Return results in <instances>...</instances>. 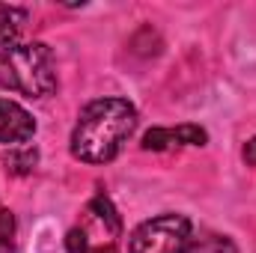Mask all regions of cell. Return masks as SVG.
<instances>
[{
	"mask_svg": "<svg viewBox=\"0 0 256 253\" xmlns=\"http://www.w3.org/2000/svg\"><path fill=\"white\" fill-rule=\"evenodd\" d=\"M137 128V108L126 98L90 102L72 131V155L84 164H108L131 140Z\"/></svg>",
	"mask_w": 256,
	"mask_h": 253,
	"instance_id": "cell-1",
	"label": "cell"
},
{
	"mask_svg": "<svg viewBox=\"0 0 256 253\" xmlns=\"http://www.w3.org/2000/svg\"><path fill=\"white\" fill-rule=\"evenodd\" d=\"M0 90L27 98H48L57 90V63L48 45H12L0 51Z\"/></svg>",
	"mask_w": 256,
	"mask_h": 253,
	"instance_id": "cell-2",
	"label": "cell"
},
{
	"mask_svg": "<svg viewBox=\"0 0 256 253\" xmlns=\"http://www.w3.org/2000/svg\"><path fill=\"white\" fill-rule=\"evenodd\" d=\"M122 236V218L108 194H96L84 212V220L68 230L66 248L68 253H116Z\"/></svg>",
	"mask_w": 256,
	"mask_h": 253,
	"instance_id": "cell-3",
	"label": "cell"
},
{
	"mask_svg": "<svg viewBox=\"0 0 256 253\" xmlns=\"http://www.w3.org/2000/svg\"><path fill=\"white\" fill-rule=\"evenodd\" d=\"M194 238V224L185 214H158L146 224H140L131 238L128 253H188Z\"/></svg>",
	"mask_w": 256,
	"mask_h": 253,
	"instance_id": "cell-4",
	"label": "cell"
},
{
	"mask_svg": "<svg viewBox=\"0 0 256 253\" xmlns=\"http://www.w3.org/2000/svg\"><path fill=\"white\" fill-rule=\"evenodd\" d=\"M208 134L200 126H179V128H152L143 137L146 152H167L176 146H206Z\"/></svg>",
	"mask_w": 256,
	"mask_h": 253,
	"instance_id": "cell-5",
	"label": "cell"
},
{
	"mask_svg": "<svg viewBox=\"0 0 256 253\" xmlns=\"http://www.w3.org/2000/svg\"><path fill=\"white\" fill-rule=\"evenodd\" d=\"M36 134V120L15 102L0 98V143L21 146Z\"/></svg>",
	"mask_w": 256,
	"mask_h": 253,
	"instance_id": "cell-6",
	"label": "cell"
},
{
	"mask_svg": "<svg viewBox=\"0 0 256 253\" xmlns=\"http://www.w3.org/2000/svg\"><path fill=\"white\" fill-rule=\"evenodd\" d=\"M27 9L21 6H9V3H0V51L12 48V42L24 33L27 27Z\"/></svg>",
	"mask_w": 256,
	"mask_h": 253,
	"instance_id": "cell-7",
	"label": "cell"
},
{
	"mask_svg": "<svg viewBox=\"0 0 256 253\" xmlns=\"http://www.w3.org/2000/svg\"><path fill=\"white\" fill-rule=\"evenodd\" d=\"M188 253H238L232 238L226 236H218V232H200L191 238V248Z\"/></svg>",
	"mask_w": 256,
	"mask_h": 253,
	"instance_id": "cell-8",
	"label": "cell"
},
{
	"mask_svg": "<svg viewBox=\"0 0 256 253\" xmlns=\"http://www.w3.org/2000/svg\"><path fill=\"white\" fill-rule=\"evenodd\" d=\"M36 164H39V149L36 146H24V149H15V152L6 155V167L12 173H18V176L36 170Z\"/></svg>",
	"mask_w": 256,
	"mask_h": 253,
	"instance_id": "cell-9",
	"label": "cell"
},
{
	"mask_svg": "<svg viewBox=\"0 0 256 253\" xmlns=\"http://www.w3.org/2000/svg\"><path fill=\"white\" fill-rule=\"evenodd\" d=\"M0 253H15V214L0 208Z\"/></svg>",
	"mask_w": 256,
	"mask_h": 253,
	"instance_id": "cell-10",
	"label": "cell"
},
{
	"mask_svg": "<svg viewBox=\"0 0 256 253\" xmlns=\"http://www.w3.org/2000/svg\"><path fill=\"white\" fill-rule=\"evenodd\" d=\"M244 161H248L250 167H256V137L248 140V146H244Z\"/></svg>",
	"mask_w": 256,
	"mask_h": 253,
	"instance_id": "cell-11",
	"label": "cell"
}]
</instances>
